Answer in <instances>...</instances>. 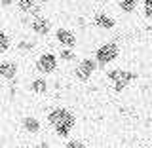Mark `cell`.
<instances>
[{"instance_id":"cell-2","label":"cell","mask_w":152,"mask_h":148,"mask_svg":"<svg viewBox=\"0 0 152 148\" xmlns=\"http://www.w3.org/2000/svg\"><path fill=\"white\" fill-rule=\"evenodd\" d=\"M118 55H120L118 44L108 42V44H103V46L97 47V51H95V63L99 66H107V65H110L112 61H116Z\"/></svg>"},{"instance_id":"cell-15","label":"cell","mask_w":152,"mask_h":148,"mask_svg":"<svg viewBox=\"0 0 152 148\" xmlns=\"http://www.w3.org/2000/svg\"><path fill=\"white\" fill-rule=\"evenodd\" d=\"M10 46H12V40H10V36L6 32H0V55H4L6 51L10 50Z\"/></svg>"},{"instance_id":"cell-3","label":"cell","mask_w":152,"mask_h":148,"mask_svg":"<svg viewBox=\"0 0 152 148\" xmlns=\"http://www.w3.org/2000/svg\"><path fill=\"white\" fill-rule=\"evenodd\" d=\"M107 78L114 84V91H122L127 84L137 78V74L131 72V70H126V69H112L107 72Z\"/></svg>"},{"instance_id":"cell-20","label":"cell","mask_w":152,"mask_h":148,"mask_svg":"<svg viewBox=\"0 0 152 148\" xmlns=\"http://www.w3.org/2000/svg\"><path fill=\"white\" fill-rule=\"evenodd\" d=\"M42 2H51V0H42Z\"/></svg>"},{"instance_id":"cell-10","label":"cell","mask_w":152,"mask_h":148,"mask_svg":"<svg viewBox=\"0 0 152 148\" xmlns=\"http://www.w3.org/2000/svg\"><path fill=\"white\" fill-rule=\"evenodd\" d=\"M21 127L25 129L27 133H31V135H34V133L40 131V120L34 116H25L21 122Z\"/></svg>"},{"instance_id":"cell-7","label":"cell","mask_w":152,"mask_h":148,"mask_svg":"<svg viewBox=\"0 0 152 148\" xmlns=\"http://www.w3.org/2000/svg\"><path fill=\"white\" fill-rule=\"evenodd\" d=\"M55 40L59 42L61 46H65V47H74L76 44H78L76 34L72 31H69V28H57L55 31Z\"/></svg>"},{"instance_id":"cell-8","label":"cell","mask_w":152,"mask_h":148,"mask_svg":"<svg viewBox=\"0 0 152 148\" xmlns=\"http://www.w3.org/2000/svg\"><path fill=\"white\" fill-rule=\"evenodd\" d=\"M93 25L97 28H103V31H110V28L116 27V19L107 15V13H97L93 17Z\"/></svg>"},{"instance_id":"cell-13","label":"cell","mask_w":152,"mask_h":148,"mask_svg":"<svg viewBox=\"0 0 152 148\" xmlns=\"http://www.w3.org/2000/svg\"><path fill=\"white\" fill-rule=\"evenodd\" d=\"M57 57H59L61 61H65V63H72V61L76 59V51L72 50V47H63V50H59Z\"/></svg>"},{"instance_id":"cell-14","label":"cell","mask_w":152,"mask_h":148,"mask_svg":"<svg viewBox=\"0 0 152 148\" xmlns=\"http://www.w3.org/2000/svg\"><path fill=\"white\" fill-rule=\"evenodd\" d=\"M36 4H38L36 0H17V9L21 13H28L32 8L36 6Z\"/></svg>"},{"instance_id":"cell-11","label":"cell","mask_w":152,"mask_h":148,"mask_svg":"<svg viewBox=\"0 0 152 148\" xmlns=\"http://www.w3.org/2000/svg\"><path fill=\"white\" fill-rule=\"evenodd\" d=\"M48 80L46 78H36V80H32L31 82V89H32V93H36V95H44L48 91Z\"/></svg>"},{"instance_id":"cell-17","label":"cell","mask_w":152,"mask_h":148,"mask_svg":"<svg viewBox=\"0 0 152 148\" xmlns=\"http://www.w3.org/2000/svg\"><path fill=\"white\" fill-rule=\"evenodd\" d=\"M65 146H66V148H84V146H86V142H84V141L70 139L69 142H65Z\"/></svg>"},{"instance_id":"cell-18","label":"cell","mask_w":152,"mask_h":148,"mask_svg":"<svg viewBox=\"0 0 152 148\" xmlns=\"http://www.w3.org/2000/svg\"><path fill=\"white\" fill-rule=\"evenodd\" d=\"M10 4H12V0H0V6H4V8H8Z\"/></svg>"},{"instance_id":"cell-1","label":"cell","mask_w":152,"mask_h":148,"mask_svg":"<svg viewBox=\"0 0 152 148\" xmlns=\"http://www.w3.org/2000/svg\"><path fill=\"white\" fill-rule=\"evenodd\" d=\"M48 122L55 127L57 137H69V133L76 125V116L66 108H51L48 112Z\"/></svg>"},{"instance_id":"cell-4","label":"cell","mask_w":152,"mask_h":148,"mask_svg":"<svg viewBox=\"0 0 152 148\" xmlns=\"http://www.w3.org/2000/svg\"><path fill=\"white\" fill-rule=\"evenodd\" d=\"M95 69H97L95 59H82L74 66V78L78 80V82H88V80L91 78V74L95 72Z\"/></svg>"},{"instance_id":"cell-16","label":"cell","mask_w":152,"mask_h":148,"mask_svg":"<svg viewBox=\"0 0 152 148\" xmlns=\"http://www.w3.org/2000/svg\"><path fill=\"white\" fill-rule=\"evenodd\" d=\"M142 13L146 19H152V0H145L142 2Z\"/></svg>"},{"instance_id":"cell-5","label":"cell","mask_w":152,"mask_h":148,"mask_svg":"<svg viewBox=\"0 0 152 148\" xmlns=\"http://www.w3.org/2000/svg\"><path fill=\"white\" fill-rule=\"evenodd\" d=\"M57 65H59V57L55 53H42L36 61V70L40 74H51L57 70Z\"/></svg>"},{"instance_id":"cell-19","label":"cell","mask_w":152,"mask_h":148,"mask_svg":"<svg viewBox=\"0 0 152 148\" xmlns=\"http://www.w3.org/2000/svg\"><path fill=\"white\" fill-rule=\"evenodd\" d=\"M93 2H104V0H93Z\"/></svg>"},{"instance_id":"cell-12","label":"cell","mask_w":152,"mask_h":148,"mask_svg":"<svg viewBox=\"0 0 152 148\" xmlns=\"http://www.w3.org/2000/svg\"><path fill=\"white\" fill-rule=\"evenodd\" d=\"M118 6L124 13H133L139 6V0H118Z\"/></svg>"},{"instance_id":"cell-9","label":"cell","mask_w":152,"mask_h":148,"mask_svg":"<svg viewBox=\"0 0 152 148\" xmlns=\"http://www.w3.org/2000/svg\"><path fill=\"white\" fill-rule=\"evenodd\" d=\"M17 76V65L13 61H4L0 63V78H6V80H13Z\"/></svg>"},{"instance_id":"cell-6","label":"cell","mask_w":152,"mask_h":148,"mask_svg":"<svg viewBox=\"0 0 152 148\" xmlns=\"http://www.w3.org/2000/svg\"><path fill=\"white\" fill-rule=\"evenodd\" d=\"M28 28H31L36 36H48V34H50V31H51V23H50V19H48V17H44L40 13V15L31 17Z\"/></svg>"}]
</instances>
